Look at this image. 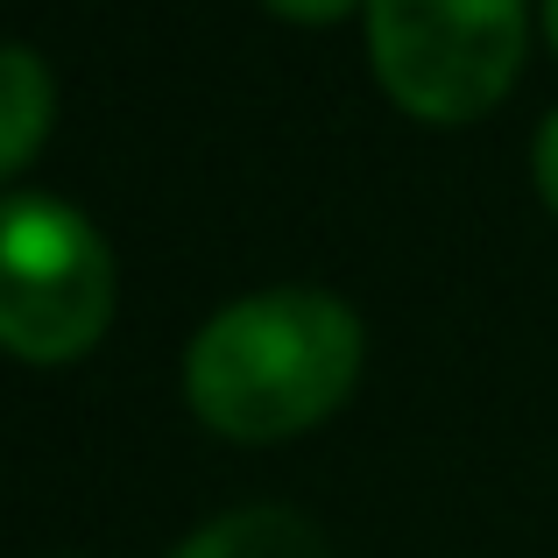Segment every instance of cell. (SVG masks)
Here are the masks:
<instances>
[{
    "mask_svg": "<svg viewBox=\"0 0 558 558\" xmlns=\"http://www.w3.org/2000/svg\"><path fill=\"white\" fill-rule=\"evenodd\" d=\"M361 375V312L326 283L227 298L184 347V396L233 438H283L326 417Z\"/></svg>",
    "mask_w": 558,
    "mask_h": 558,
    "instance_id": "obj_1",
    "label": "cell"
},
{
    "mask_svg": "<svg viewBox=\"0 0 558 558\" xmlns=\"http://www.w3.org/2000/svg\"><path fill=\"white\" fill-rule=\"evenodd\" d=\"M113 247L93 213L57 191H0V347L71 361L113 318Z\"/></svg>",
    "mask_w": 558,
    "mask_h": 558,
    "instance_id": "obj_2",
    "label": "cell"
},
{
    "mask_svg": "<svg viewBox=\"0 0 558 558\" xmlns=\"http://www.w3.org/2000/svg\"><path fill=\"white\" fill-rule=\"evenodd\" d=\"M531 0H368V57L417 121H466L509 93Z\"/></svg>",
    "mask_w": 558,
    "mask_h": 558,
    "instance_id": "obj_3",
    "label": "cell"
},
{
    "mask_svg": "<svg viewBox=\"0 0 558 558\" xmlns=\"http://www.w3.org/2000/svg\"><path fill=\"white\" fill-rule=\"evenodd\" d=\"M170 558H332V537L290 502H241L184 531Z\"/></svg>",
    "mask_w": 558,
    "mask_h": 558,
    "instance_id": "obj_4",
    "label": "cell"
},
{
    "mask_svg": "<svg viewBox=\"0 0 558 558\" xmlns=\"http://www.w3.org/2000/svg\"><path fill=\"white\" fill-rule=\"evenodd\" d=\"M50 113H57V71L36 43L22 36H0V178L28 163L50 135Z\"/></svg>",
    "mask_w": 558,
    "mask_h": 558,
    "instance_id": "obj_5",
    "label": "cell"
},
{
    "mask_svg": "<svg viewBox=\"0 0 558 558\" xmlns=\"http://www.w3.org/2000/svg\"><path fill=\"white\" fill-rule=\"evenodd\" d=\"M531 170H537V191H545L551 213H558V107L537 121V135H531Z\"/></svg>",
    "mask_w": 558,
    "mask_h": 558,
    "instance_id": "obj_6",
    "label": "cell"
},
{
    "mask_svg": "<svg viewBox=\"0 0 558 558\" xmlns=\"http://www.w3.org/2000/svg\"><path fill=\"white\" fill-rule=\"evenodd\" d=\"M276 14H290V22H332V14L347 8H368V0H269Z\"/></svg>",
    "mask_w": 558,
    "mask_h": 558,
    "instance_id": "obj_7",
    "label": "cell"
},
{
    "mask_svg": "<svg viewBox=\"0 0 558 558\" xmlns=\"http://www.w3.org/2000/svg\"><path fill=\"white\" fill-rule=\"evenodd\" d=\"M545 28H551V43H558V0H545Z\"/></svg>",
    "mask_w": 558,
    "mask_h": 558,
    "instance_id": "obj_8",
    "label": "cell"
},
{
    "mask_svg": "<svg viewBox=\"0 0 558 558\" xmlns=\"http://www.w3.org/2000/svg\"><path fill=\"white\" fill-rule=\"evenodd\" d=\"M64 558H85V551H64Z\"/></svg>",
    "mask_w": 558,
    "mask_h": 558,
    "instance_id": "obj_9",
    "label": "cell"
}]
</instances>
